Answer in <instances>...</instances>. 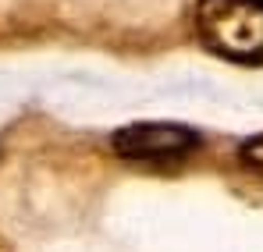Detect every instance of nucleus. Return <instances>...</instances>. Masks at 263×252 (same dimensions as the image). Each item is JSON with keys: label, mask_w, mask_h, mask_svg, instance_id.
I'll list each match as a JSON object with an SVG mask.
<instances>
[{"label": "nucleus", "mask_w": 263, "mask_h": 252, "mask_svg": "<svg viewBox=\"0 0 263 252\" xmlns=\"http://www.w3.org/2000/svg\"><path fill=\"white\" fill-rule=\"evenodd\" d=\"M199 43L235 64H263V0H196Z\"/></svg>", "instance_id": "1"}, {"label": "nucleus", "mask_w": 263, "mask_h": 252, "mask_svg": "<svg viewBox=\"0 0 263 252\" xmlns=\"http://www.w3.org/2000/svg\"><path fill=\"white\" fill-rule=\"evenodd\" d=\"M110 146L121 160H146V164H167L196 153L203 146L199 131L189 125H167V121H146L128 125L110 135Z\"/></svg>", "instance_id": "2"}, {"label": "nucleus", "mask_w": 263, "mask_h": 252, "mask_svg": "<svg viewBox=\"0 0 263 252\" xmlns=\"http://www.w3.org/2000/svg\"><path fill=\"white\" fill-rule=\"evenodd\" d=\"M238 160H242L246 167L253 170V174H260V178H263V131L242 142V149H238Z\"/></svg>", "instance_id": "3"}, {"label": "nucleus", "mask_w": 263, "mask_h": 252, "mask_svg": "<svg viewBox=\"0 0 263 252\" xmlns=\"http://www.w3.org/2000/svg\"><path fill=\"white\" fill-rule=\"evenodd\" d=\"M0 252H14V249H11V242H7L4 235H0Z\"/></svg>", "instance_id": "4"}]
</instances>
